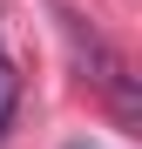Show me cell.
I'll list each match as a JSON object with an SVG mask.
<instances>
[{
  "instance_id": "cell-1",
  "label": "cell",
  "mask_w": 142,
  "mask_h": 149,
  "mask_svg": "<svg viewBox=\"0 0 142 149\" xmlns=\"http://www.w3.org/2000/svg\"><path fill=\"white\" fill-rule=\"evenodd\" d=\"M14 109H20V74H14V61H7V47H0V136H7Z\"/></svg>"
},
{
  "instance_id": "cell-2",
  "label": "cell",
  "mask_w": 142,
  "mask_h": 149,
  "mask_svg": "<svg viewBox=\"0 0 142 149\" xmlns=\"http://www.w3.org/2000/svg\"><path fill=\"white\" fill-rule=\"evenodd\" d=\"M68 149H95V142H68Z\"/></svg>"
}]
</instances>
